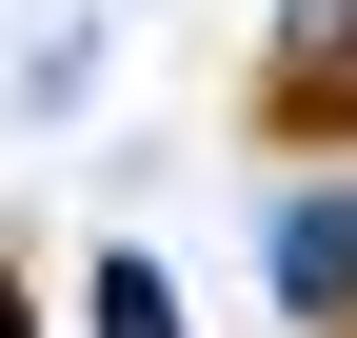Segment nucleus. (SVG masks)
Instances as JSON below:
<instances>
[{"mask_svg":"<svg viewBox=\"0 0 357 338\" xmlns=\"http://www.w3.org/2000/svg\"><path fill=\"white\" fill-rule=\"evenodd\" d=\"M258 140H357V60H278L258 80Z\"/></svg>","mask_w":357,"mask_h":338,"instance_id":"1","label":"nucleus"}]
</instances>
